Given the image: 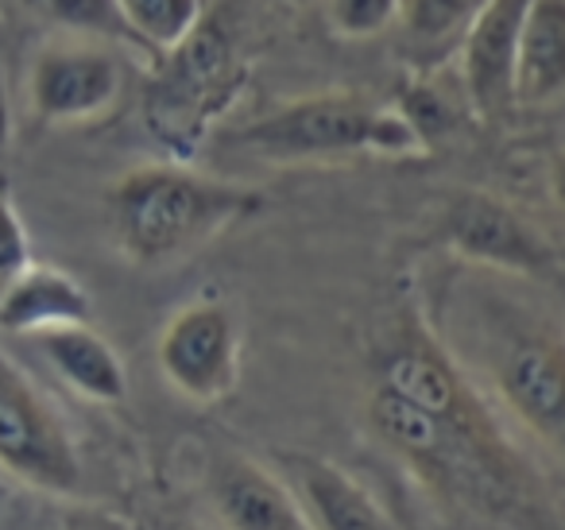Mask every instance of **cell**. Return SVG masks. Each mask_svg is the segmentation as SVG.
I'll return each instance as SVG.
<instances>
[{
  "label": "cell",
  "mask_w": 565,
  "mask_h": 530,
  "mask_svg": "<svg viewBox=\"0 0 565 530\" xmlns=\"http://www.w3.org/2000/svg\"><path fill=\"white\" fill-rule=\"evenodd\" d=\"M35 20L102 43H136L117 12V0H20Z\"/></svg>",
  "instance_id": "e0dca14e"
},
{
  "label": "cell",
  "mask_w": 565,
  "mask_h": 530,
  "mask_svg": "<svg viewBox=\"0 0 565 530\" xmlns=\"http://www.w3.org/2000/svg\"><path fill=\"white\" fill-rule=\"evenodd\" d=\"M488 0H403L399 20L407 24V35L426 47H441L449 40H461V32L472 24Z\"/></svg>",
  "instance_id": "ac0fdd59"
},
{
  "label": "cell",
  "mask_w": 565,
  "mask_h": 530,
  "mask_svg": "<svg viewBox=\"0 0 565 530\" xmlns=\"http://www.w3.org/2000/svg\"><path fill=\"white\" fill-rule=\"evenodd\" d=\"M0 468L51 496L82 488V460L55 406L0 352Z\"/></svg>",
  "instance_id": "5b68a950"
},
{
  "label": "cell",
  "mask_w": 565,
  "mask_h": 530,
  "mask_svg": "<svg viewBox=\"0 0 565 530\" xmlns=\"http://www.w3.org/2000/svg\"><path fill=\"white\" fill-rule=\"evenodd\" d=\"M259 210V190L190 171L186 163L132 167L105 194L113 241L143 267L174 264Z\"/></svg>",
  "instance_id": "6da1fadb"
},
{
  "label": "cell",
  "mask_w": 565,
  "mask_h": 530,
  "mask_svg": "<svg viewBox=\"0 0 565 530\" xmlns=\"http://www.w3.org/2000/svg\"><path fill=\"white\" fill-rule=\"evenodd\" d=\"M480 344L492 391L546 449L565 457V337L511 310L488 314Z\"/></svg>",
  "instance_id": "277c9868"
},
{
  "label": "cell",
  "mask_w": 565,
  "mask_h": 530,
  "mask_svg": "<svg viewBox=\"0 0 565 530\" xmlns=\"http://www.w3.org/2000/svg\"><path fill=\"white\" fill-rule=\"evenodd\" d=\"M291 4H299V9H307V4H315V0H291Z\"/></svg>",
  "instance_id": "603a6c76"
},
{
  "label": "cell",
  "mask_w": 565,
  "mask_h": 530,
  "mask_svg": "<svg viewBox=\"0 0 565 530\" xmlns=\"http://www.w3.org/2000/svg\"><path fill=\"white\" fill-rule=\"evenodd\" d=\"M550 194H554V202L565 210V148L557 151V159L550 163Z\"/></svg>",
  "instance_id": "7402d4cb"
},
{
  "label": "cell",
  "mask_w": 565,
  "mask_h": 530,
  "mask_svg": "<svg viewBox=\"0 0 565 530\" xmlns=\"http://www.w3.org/2000/svg\"><path fill=\"white\" fill-rule=\"evenodd\" d=\"M291 484L315 530H392L376 499L330 460L295 457Z\"/></svg>",
  "instance_id": "9a60e30c"
},
{
  "label": "cell",
  "mask_w": 565,
  "mask_h": 530,
  "mask_svg": "<svg viewBox=\"0 0 565 530\" xmlns=\"http://www.w3.org/2000/svg\"><path fill=\"white\" fill-rule=\"evenodd\" d=\"M40 344L43 360L58 372V380L66 388H74L82 399L89 403H125L128 395V372L125 360L117 357L109 341L97 333L89 321L78 326H58V329H43L32 337Z\"/></svg>",
  "instance_id": "7c38bea8"
},
{
  "label": "cell",
  "mask_w": 565,
  "mask_h": 530,
  "mask_svg": "<svg viewBox=\"0 0 565 530\" xmlns=\"http://www.w3.org/2000/svg\"><path fill=\"white\" fill-rule=\"evenodd\" d=\"M241 86L244 63L236 40L205 12L174 47L159 51V66L143 89V125L174 156H190L233 109Z\"/></svg>",
  "instance_id": "3957f363"
},
{
  "label": "cell",
  "mask_w": 565,
  "mask_h": 530,
  "mask_svg": "<svg viewBox=\"0 0 565 530\" xmlns=\"http://www.w3.org/2000/svg\"><path fill=\"white\" fill-rule=\"evenodd\" d=\"M380 388L395 391V395L411 399V403L426 406V411L441 414V418H477V403H472L469 388L434 344H395L384 357V364H380Z\"/></svg>",
  "instance_id": "5bb4252c"
},
{
  "label": "cell",
  "mask_w": 565,
  "mask_h": 530,
  "mask_svg": "<svg viewBox=\"0 0 565 530\" xmlns=\"http://www.w3.org/2000/svg\"><path fill=\"white\" fill-rule=\"evenodd\" d=\"M136 47L167 51L205 17V0H117Z\"/></svg>",
  "instance_id": "2e32d148"
},
{
  "label": "cell",
  "mask_w": 565,
  "mask_h": 530,
  "mask_svg": "<svg viewBox=\"0 0 565 530\" xmlns=\"http://www.w3.org/2000/svg\"><path fill=\"white\" fill-rule=\"evenodd\" d=\"M241 156L259 163H326V159L384 156L407 159L426 151V140L399 109L361 94H310L228 132Z\"/></svg>",
  "instance_id": "7a4b0ae2"
},
{
  "label": "cell",
  "mask_w": 565,
  "mask_h": 530,
  "mask_svg": "<svg viewBox=\"0 0 565 530\" xmlns=\"http://www.w3.org/2000/svg\"><path fill=\"white\" fill-rule=\"evenodd\" d=\"M531 0H488L461 32V82L472 109L500 120L515 109V51Z\"/></svg>",
  "instance_id": "9c48e42d"
},
{
  "label": "cell",
  "mask_w": 565,
  "mask_h": 530,
  "mask_svg": "<svg viewBox=\"0 0 565 530\" xmlns=\"http://www.w3.org/2000/svg\"><path fill=\"white\" fill-rule=\"evenodd\" d=\"M12 151V102H9V82H4V66H0V167Z\"/></svg>",
  "instance_id": "44dd1931"
},
{
  "label": "cell",
  "mask_w": 565,
  "mask_h": 530,
  "mask_svg": "<svg viewBox=\"0 0 565 530\" xmlns=\"http://www.w3.org/2000/svg\"><path fill=\"white\" fill-rule=\"evenodd\" d=\"M125 94V71L109 47L97 43H51L28 74V102L43 125H89L102 120Z\"/></svg>",
  "instance_id": "ba28073f"
},
{
  "label": "cell",
  "mask_w": 565,
  "mask_h": 530,
  "mask_svg": "<svg viewBox=\"0 0 565 530\" xmlns=\"http://www.w3.org/2000/svg\"><path fill=\"white\" fill-rule=\"evenodd\" d=\"M94 318L89 290L63 267L28 264L9 287H0V329L35 337L43 329L78 326Z\"/></svg>",
  "instance_id": "8fae6325"
},
{
  "label": "cell",
  "mask_w": 565,
  "mask_h": 530,
  "mask_svg": "<svg viewBox=\"0 0 565 530\" xmlns=\"http://www.w3.org/2000/svg\"><path fill=\"white\" fill-rule=\"evenodd\" d=\"M210 499L228 530H315L291 484L236 453L213 465Z\"/></svg>",
  "instance_id": "30bf717a"
},
{
  "label": "cell",
  "mask_w": 565,
  "mask_h": 530,
  "mask_svg": "<svg viewBox=\"0 0 565 530\" xmlns=\"http://www.w3.org/2000/svg\"><path fill=\"white\" fill-rule=\"evenodd\" d=\"M32 264V241L20 221L17 205L0 194V287H9L24 267Z\"/></svg>",
  "instance_id": "ffe728a7"
},
{
  "label": "cell",
  "mask_w": 565,
  "mask_h": 530,
  "mask_svg": "<svg viewBox=\"0 0 565 530\" xmlns=\"http://www.w3.org/2000/svg\"><path fill=\"white\" fill-rule=\"evenodd\" d=\"M159 372L190 403H217L241 375V326L225 303H190L159 333Z\"/></svg>",
  "instance_id": "8992f818"
},
{
  "label": "cell",
  "mask_w": 565,
  "mask_h": 530,
  "mask_svg": "<svg viewBox=\"0 0 565 530\" xmlns=\"http://www.w3.org/2000/svg\"><path fill=\"white\" fill-rule=\"evenodd\" d=\"M565 97V0H531L515 51V109Z\"/></svg>",
  "instance_id": "4fadbf2b"
},
{
  "label": "cell",
  "mask_w": 565,
  "mask_h": 530,
  "mask_svg": "<svg viewBox=\"0 0 565 530\" xmlns=\"http://www.w3.org/2000/svg\"><path fill=\"white\" fill-rule=\"evenodd\" d=\"M403 12V0H326V20L341 40H372L392 28Z\"/></svg>",
  "instance_id": "d6986e66"
},
{
  "label": "cell",
  "mask_w": 565,
  "mask_h": 530,
  "mask_svg": "<svg viewBox=\"0 0 565 530\" xmlns=\"http://www.w3.org/2000/svg\"><path fill=\"white\" fill-rule=\"evenodd\" d=\"M441 241L461 259L488 272L550 279L557 272L554 248L546 236L492 194H461L441 218Z\"/></svg>",
  "instance_id": "52a82bcc"
}]
</instances>
